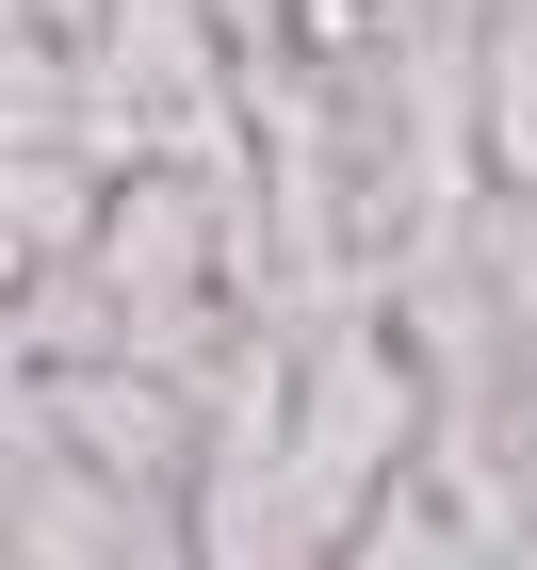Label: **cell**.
Here are the masks:
<instances>
[{"label": "cell", "mask_w": 537, "mask_h": 570, "mask_svg": "<svg viewBox=\"0 0 537 570\" xmlns=\"http://www.w3.org/2000/svg\"><path fill=\"white\" fill-rule=\"evenodd\" d=\"M407 473H424V358H407L391 294H375V309L294 343V522L342 554Z\"/></svg>", "instance_id": "obj_1"}, {"label": "cell", "mask_w": 537, "mask_h": 570, "mask_svg": "<svg viewBox=\"0 0 537 570\" xmlns=\"http://www.w3.org/2000/svg\"><path fill=\"white\" fill-rule=\"evenodd\" d=\"M0 424L66 440L82 473L115 489H196V440H212V392H179V375H131V358H82V375H17Z\"/></svg>", "instance_id": "obj_2"}, {"label": "cell", "mask_w": 537, "mask_h": 570, "mask_svg": "<svg viewBox=\"0 0 537 570\" xmlns=\"http://www.w3.org/2000/svg\"><path fill=\"white\" fill-rule=\"evenodd\" d=\"M98 213H115V164H98V147L0 131V294H17V277H66L98 245Z\"/></svg>", "instance_id": "obj_3"}, {"label": "cell", "mask_w": 537, "mask_h": 570, "mask_svg": "<svg viewBox=\"0 0 537 570\" xmlns=\"http://www.w3.org/2000/svg\"><path fill=\"white\" fill-rule=\"evenodd\" d=\"M342 570H505V554H489V538H473V522H456V505H440V489H424V473H407L391 505H375V522L342 538Z\"/></svg>", "instance_id": "obj_4"}, {"label": "cell", "mask_w": 537, "mask_h": 570, "mask_svg": "<svg viewBox=\"0 0 537 570\" xmlns=\"http://www.w3.org/2000/svg\"><path fill=\"white\" fill-rule=\"evenodd\" d=\"M489 179L537 196V0H489Z\"/></svg>", "instance_id": "obj_5"}]
</instances>
